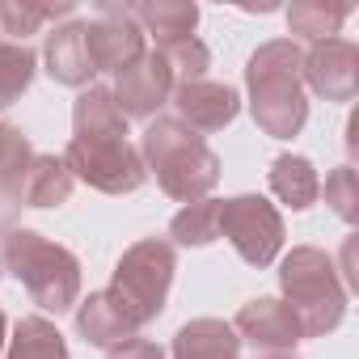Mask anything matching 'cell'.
<instances>
[{"mask_svg": "<svg viewBox=\"0 0 359 359\" xmlns=\"http://www.w3.org/2000/svg\"><path fill=\"white\" fill-rule=\"evenodd\" d=\"M271 191H275V199L287 203L292 212L313 208L317 195H321V182H317L313 161H309V156H292V152L275 156V161H271Z\"/></svg>", "mask_w": 359, "mask_h": 359, "instance_id": "obj_18", "label": "cell"}, {"mask_svg": "<svg viewBox=\"0 0 359 359\" xmlns=\"http://www.w3.org/2000/svg\"><path fill=\"white\" fill-rule=\"evenodd\" d=\"M156 55L165 60L173 85H187V81H203V72L212 68V51L199 43V39H177V43H165L156 47Z\"/></svg>", "mask_w": 359, "mask_h": 359, "instance_id": "obj_26", "label": "cell"}, {"mask_svg": "<svg viewBox=\"0 0 359 359\" xmlns=\"http://www.w3.org/2000/svg\"><path fill=\"white\" fill-rule=\"evenodd\" d=\"M173 359H241V338L229 321L199 317L173 334Z\"/></svg>", "mask_w": 359, "mask_h": 359, "instance_id": "obj_16", "label": "cell"}, {"mask_svg": "<svg viewBox=\"0 0 359 359\" xmlns=\"http://www.w3.org/2000/svg\"><path fill=\"white\" fill-rule=\"evenodd\" d=\"M342 262H346V283H351V287H359V271H355V237L346 241V250H342Z\"/></svg>", "mask_w": 359, "mask_h": 359, "instance_id": "obj_29", "label": "cell"}, {"mask_svg": "<svg viewBox=\"0 0 359 359\" xmlns=\"http://www.w3.org/2000/svg\"><path fill=\"white\" fill-rule=\"evenodd\" d=\"M34 51L26 43H5L0 39V110H9L34 81Z\"/></svg>", "mask_w": 359, "mask_h": 359, "instance_id": "obj_25", "label": "cell"}, {"mask_svg": "<svg viewBox=\"0 0 359 359\" xmlns=\"http://www.w3.org/2000/svg\"><path fill=\"white\" fill-rule=\"evenodd\" d=\"M76 140H127V114L106 85H89L72 106Z\"/></svg>", "mask_w": 359, "mask_h": 359, "instance_id": "obj_17", "label": "cell"}, {"mask_svg": "<svg viewBox=\"0 0 359 359\" xmlns=\"http://www.w3.org/2000/svg\"><path fill=\"white\" fill-rule=\"evenodd\" d=\"M140 161L156 177V187L177 203H199L220 182V156L177 118H152L140 140Z\"/></svg>", "mask_w": 359, "mask_h": 359, "instance_id": "obj_2", "label": "cell"}, {"mask_svg": "<svg viewBox=\"0 0 359 359\" xmlns=\"http://www.w3.org/2000/svg\"><path fill=\"white\" fill-rule=\"evenodd\" d=\"M0 271H5V258H0Z\"/></svg>", "mask_w": 359, "mask_h": 359, "instance_id": "obj_33", "label": "cell"}, {"mask_svg": "<svg viewBox=\"0 0 359 359\" xmlns=\"http://www.w3.org/2000/svg\"><path fill=\"white\" fill-rule=\"evenodd\" d=\"M5 359H72L64 334L47 321V317H22L13 325L9 338V355Z\"/></svg>", "mask_w": 359, "mask_h": 359, "instance_id": "obj_20", "label": "cell"}, {"mask_svg": "<svg viewBox=\"0 0 359 359\" xmlns=\"http://www.w3.org/2000/svg\"><path fill=\"white\" fill-rule=\"evenodd\" d=\"M279 287L283 304L300 321V338H321L342 325L346 317V287L338 279V266L317 245H296L279 262Z\"/></svg>", "mask_w": 359, "mask_h": 359, "instance_id": "obj_3", "label": "cell"}, {"mask_svg": "<svg viewBox=\"0 0 359 359\" xmlns=\"http://www.w3.org/2000/svg\"><path fill=\"white\" fill-rule=\"evenodd\" d=\"M72 173V182H85L102 195H131L148 182V169L140 161V148L127 140H76L60 156Z\"/></svg>", "mask_w": 359, "mask_h": 359, "instance_id": "obj_6", "label": "cell"}, {"mask_svg": "<svg viewBox=\"0 0 359 359\" xmlns=\"http://www.w3.org/2000/svg\"><path fill=\"white\" fill-rule=\"evenodd\" d=\"M30 165H34L30 140L13 123H0V195H22Z\"/></svg>", "mask_w": 359, "mask_h": 359, "instance_id": "obj_23", "label": "cell"}, {"mask_svg": "<svg viewBox=\"0 0 359 359\" xmlns=\"http://www.w3.org/2000/svg\"><path fill=\"white\" fill-rule=\"evenodd\" d=\"M127 13L144 30V39L148 34L156 39V47L195 39V26H199V5H191V0H140V5H127Z\"/></svg>", "mask_w": 359, "mask_h": 359, "instance_id": "obj_15", "label": "cell"}, {"mask_svg": "<svg viewBox=\"0 0 359 359\" xmlns=\"http://www.w3.org/2000/svg\"><path fill=\"white\" fill-rule=\"evenodd\" d=\"M173 106H177V123H187L191 131H224L237 118L241 97L237 89L216 81H187L173 85Z\"/></svg>", "mask_w": 359, "mask_h": 359, "instance_id": "obj_12", "label": "cell"}, {"mask_svg": "<svg viewBox=\"0 0 359 359\" xmlns=\"http://www.w3.org/2000/svg\"><path fill=\"white\" fill-rule=\"evenodd\" d=\"M325 203H330L346 224L359 220V182H355V169H351V165H338V169L325 177Z\"/></svg>", "mask_w": 359, "mask_h": 359, "instance_id": "obj_27", "label": "cell"}, {"mask_svg": "<svg viewBox=\"0 0 359 359\" xmlns=\"http://www.w3.org/2000/svg\"><path fill=\"white\" fill-rule=\"evenodd\" d=\"M173 271H177L173 245L148 237V241H135V245L118 258V266H114L106 292L127 309V317H131L135 325H148V321L161 317V309H165V300H169Z\"/></svg>", "mask_w": 359, "mask_h": 359, "instance_id": "obj_5", "label": "cell"}, {"mask_svg": "<svg viewBox=\"0 0 359 359\" xmlns=\"http://www.w3.org/2000/svg\"><path fill=\"white\" fill-rule=\"evenodd\" d=\"M5 271L18 275V283L30 292V300L43 309V313H68L76 309V296H81V262L72 250L39 237L34 229H13L5 237Z\"/></svg>", "mask_w": 359, "mask_h": 359, "instance_id": "obj_4", "label": "cell"}, {"mask_svg": "<svg viewBox=\"0 0 359 359\" xmlns=\"http://www.w3.org/2000/svg\"><path fill=\"white\" fill-rule=\"evenodd\" d=\"M76 334H81L89 346L114 351V346L140 338V325L127 317V309H123L110 292H93L85 304H76Z\"/></svg>", "mask_w": 359, "mask_h": 359, "instance_id": "obj_13", "label": "cell"}, {"mask_svg": "<svg viewBox=\"0 0 359 359\" xmlns=\"http://www.w3.org/2000/svg\"><path fill=\"white\" fill-rule=\"evenodd\" d=\"M68 195H72V173H68V165L60 156H51V152L47 156L34 152V165H30L26 182H22V199L30 208H60V203H68Z\"/></svg>", "mask_w": 359, "mask_h": 359, "instance_id": "obj_19", "label": "cell"}, {"mask_svg": "<svg viewBox=\"0 0 359 359\" xmlns=\"http://www.w3.org/2000/svg\"><path fill=\"white\" fill-rule=\"evenodd\" d=\"M85 51L93 72H123L131 68L148 47H144V30L131 22L127 5H102V13L93 22H85Z\"/></svg>", "mask_w": 359, "mask_h": 359, "instance_id": "obj_8", "label": "cell"}, {"mask_svg": "<svg viewBox=\"0 0 359 359\" xmlns=\"http://www.w3.org/2000/svg\"><path fill=\"white\" fill-rule=\"evenodd\" d=\"M245 89H250V114L271 140L300 135L309 118V97H304V51L292 39H271L250 55Z\"/></svg>", "mask_w": 359, "mask_h": 359, "instance_id": "obj_1", "label": "cell"}, {"mask_svg": "<svg viewBox=\"0 0 359 359\" xmlns=\"http://www.w3.org/2000/svg\"><path fill=\"white\" fill-rule=\"evenodd\" d=\"M220 237L233 241L241 262L271 266L283 250V216L262 195H233L220 203Z\"/></svg>", "mask_w": 359, "mask_h": 359, "instance_id": "obj_7", "label": "cell"}, {"mask_svg": "<svg viewBox=\"0 0 359 359\" xmlns=\"http://www.w3.org/2000/svg\"><path fill=\"white\" fill-rule=\"evenodd\" d=\"M72 0L60 5H34V0H0V34H13V43H26V34H39L43 22L68 18Z\"/></svg>", "mask_w": 359, "mask_h": 359, "instance_id": "obj_22", "label": "cell"}, {"mask_svg": "<svg viewBox=\"0 0 359 359\" xmlns=\"http://www.w3.org/2000/svg\"><path fill=\"white\" fill-rule=\"evenodd\" d=\"M233 334L241 342H250L254 351H266V355H292V346L300 342V321L296 313L275 300V296H258L250 304H241L237 321H233Z\"/></svg>", "mask_w": 359, "mask_h": 359, "instance_id": "obj_10", "label": "cell"}, {"mask_svg": "<svg viewBox=\"0 0 359 359\" xmlns=\"http://www.w3.org/2000/svg\"><path fill=\"white\" fill-rule=\"evenodd\" d=\"M346 13H351V5H321V0H296V5L287 9V26H292V34H304V39L321 43V39H334V34H338V26L346 22Z\"/></svg>", "mask_w": 359, "mask_h": 359, "instance_id": "obj_24", "label": "cell"}, {"mask_svg": "<svg viewBox=\"0 0 359 359\" xmlns=\"http://www.w3.org/2000/svg\"><path fill=\"white\" fill-rule=\"evenodd\" d=\"M266 359H296V355H266Z\"/></svg>", "mask_w": 359, "mask_h": 359, "instance_id": "obj_32", "label": "cell"}, {"mask_svg": "<svg viewBox=\"0 0 359 359\" xmlns=\"http://www.w3.org/2000/svg\"><path fill=\"white\" fill-rule=\"evenodd\" d=\"M106 359H165V351L156 342H148V338H131V342L106 351Z\"/></svg>", "mask_w": 359, "mask_h": 359, "instance_id": "obj_28", "label": "cell"}, {"mask_svg": "<svg viewBox=\"0 0 359 359\" xmlns=\"http://www.w3.org/2000/svg\"><path fill=\"white\" fill-rule=\"evenodd\" d=\"M43 64H47V76L55 85L85 89L93 81V64H89V51H85V22H68L55 34H47Z\"/></svg>", "mask_w": 359, "mask_h": 359, "instance_id": "obj_14", "label": "cell"}, {"mask_svg": "<svg viewBox=\"0 0 359 359\" xmlns=\"http://www.w3.org/2000/svg\"><path fill=\"white\" fill-rule=\"evenodd\" d=\"M346 148H351V156H359V114H351V123H346Z\"/></svg>", "mask_w": 359, "mask_h": 359, "instance_id": "obj_30", "label": "cell"}, {"mask_svg": "<svg viewBox=\"0 0 359 359\" xmlns=\"http://www.w3.org/2000/svg\"><path fill=\"white\" fill-rule=\"evenodd\" d=\"M304 85L325 102H355L359 47L351 39H321L304 51Z\"/></svg>", "mask_w": 359, "mask_h": 359, "instance_id": "obj_9", "label": "cell"}, {"mask_svg": "<svg viewBox=\"0 0 359 359\" xmlns=\"http://www.w3.org/2000/svg\"><path fill=\"white\" fill-rule=\"evenodd\" d=\"M5 330H9V321H5V313H0V355H5Z\"/></svg>", "mask_w": 359, "mask_h": 359, "instance_id": "obj_31", "label": "cell"}, {"mask_svg": "<svg viewBox=\"0 0 359 359\" xmlns=\"http://www.w3.org/2000/svg\"><path fill=\"white\" fill-rule=\"evenodd\" d=\"M169 237L177 245H212L220 237V199H199V203H187L169 220Z\"/></svg>", "mask_w": 359, "mask_h": 359, "instance_id": "obj_21", "label": "cell"}, {"mask_svg": "<svg viewBox=\"0 0 359 359\" xmlns=\"http://www.w3.org/2000/svg\"><path fill=\"white\" fill-rule=\"evenodd\" d=\"M110 93H114V102L127 118H152L173 97V76H169V68L156 51H144L131 68L118 72Z\"/></svg>", "mask_w": 359, "mask_h": 359, "instance_id": "obj_11", "label": "cell"}]
</instances>
